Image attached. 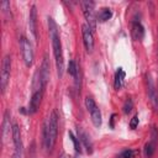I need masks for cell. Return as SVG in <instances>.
Segmentation results:
<instances>
[{
  "mask_svg": "<svg viewBox=\"0 0 158 158\" xmlns=\"http://www.w3.org/2000/svg\"><path fill=\"white\" fill-rule=\"evenodd\" d=\"M37 10H36V6L32 5L31 6V10H30V17H28V27H30V31L32 32L33 37L37 40Z\"/></svg>",
  "mask_w": 158,
  "mask_h": 158,
  "instance_id": "obj_13",
  "label": "cell"
},
{
  "mask_svg": "<svg viewBox=\"0 0 158 158\" xmlns=\"http://www.w3.org/2000/svg\"><path fill=\"white\" fill-rule=\"evenodd\" d=\"M68 135H69L70 139H72V141H73V143H74V149H75V152H77V153H81V144H80L79 138H78V137H75V136L73 135V132H69Z\"/></svg>",
  "mask_w": 158,
  "mask_h": 158,
  "instance_id": "obj_18",
  "label": "cell"
},
{
  "mask_svg": "<svg viewBox=\"0 0 158 158\" xmlns=\"http://www.w3.org/2000/svg\"><path fill=\"white\" fill-rule=\"evenodd\" d=\"M48 32H49V37H51V41H52V48H53L54 58H56L57 73H58V77L62 78V77H63V72H64L62 42H60V37H59L58 26H57L56 21H54L52 17H48Z\"/></svg>",
  "mask_w": 158,
  "mask_h": 158,
  "instance_id": "obj_1",
  "label": "cell"
},
{
  "mask_svg": "<svg viewBox=\"0 0 158 158\" xmlns=\"http://www.w3.org/2000/svg\"><path fill=\"white\" fill-rule=\"evenodd\" d=\"M40 77H41V81H42V85L43 88L46 86L48 79H49V59H48V56L44 54L43 57V60H42V64H41V68H40Z\"/></svg>",
  "mask_w": 158,
  "mask_h": 158,
  "instance_id": "obj_11",
  "label": "cell"
},
{
  "mask_svg": "<svg viewBox=\"0 0 158 158\" xmlns=\"http://www.w3.org/2000/svg\"><path fill=\"white\" fill-rule=\"evenodd\" d=\"M42 96H43V89H38V90L33 91L31 100H30V104H28V107H27V114H36L37 112V110L40 109L41 101H42Z\"/></svg>",
  "mask_w": 158,
  "mask_h": 158,
  "instance_id": "obj_8",
  "label": "cell"
},
{
  "mask_svg": "<svg viewBox=\"0 0 158 158\" xmlns=\"http://www.w3.org/2000/svg\"><path fill=\"white\" fill-rule=\"evenodd\" d=\"M137 125H138V116L136 115V116H133V117L131 118L130 127H131V128H136V127H137Z\"/></svg>",
  "mask_w": 158,
  "mask_h": 158,
  "instance_id": "obj_21",
  "label": "cell"
},
{
  "mask_svg": "<svg viewBox=\"0 0 158 158\" xmlns=\"http://www.w3.org/2000/svg\"><path fill=\"white\" fill-rule=\"evenodd\" d=\"M132 154H133V152L131 149H125L123 152H121L118 154V158H132Z\"/></svg>",
  "mask_w": 158,
  "mask_h": 158,
  "instance_id": "obj_20",
  "label": "cell"
},
{
  "mask_svg": "<svg viewBox=\"0 0 158 158\" xmlns=\"http://www.w3.org/2000/svg\"><path fill=\"white\" fill-rule=\"evenodd\" d=\"M11 135H12V142H14V146H15V151L22 154V148H23V146H22L21 131H20V127H19L17 123H14V125H12Z\"/></svg>",
  "mask_w": 158,
  "mask_h": 158,
  "instance_id": "obj_10",
  "label": "cell"
},
{
  "mask_svg": "<svg viewBox=\"0 0 158 158\" xmlns=\"http://www.w3.org/2000/svg\"><path fill=\"white\" fill-rule=\"evenodd\" d=\"M157 35H158V28H157Z\"/></svg>",
  "mask_w": 158,
  "mask_h": 158,
  "instance_id": "obj_25",
  "label": "cell"
},
{
  "mask_svg": "<svg viewBox=\"0 0 158 158\" xmlns=\"http://www.w3.org/2000/svg\"><path fill=\"white\" fill-rule=\"evenodd\" d=\"M157 93H158V89H157Z\"/></svg>",
  "mask_w": 158,
  "mask_h": 158,
  "instance_id": "obj_26",
  "label": "cell"
},
{
  "mask_svg": "<svg viewBox=\"0 0 158 158\" xmlns=\"http://www.w3.org/2000/svg\"><path fill=\"white\" fill-rule=\"evenodd\" d=\"M10 72H11V57L5 56L1 64V93L5 94L9 79H10Z\"/></svg>",
  "mask_w": 158,
  "mask_h": 158,
  "instance_id": "obj_5",
  "label": "cell"
},
{
  "mask_svg": "<svg viewBox=\"0 0 158 158\" xmlns=\"http://www.w3.org/2000/svg\"><path fill=\"white\" fill-rule=\"evenodd\" d=\"M77 132H78V138H79L80 143H83V146L86 148L88 153H91L93 152V142H91L89 135L81 127H77Z\"/></svg>",
  "mask_w": 158,
  "mask_h": 158,
  "instance_id": "obj_12",
  "label": "cell"
},
{
  "mask_svg": "<svg viewBox=\"0 0 158 158\" xmlns=\"http://www.w3.org/2000/svg\"><path fill=\"white\" fill-rule=\"evenodd\" d=\"M122 109H123V112H125V114H130V112L132 111V109H133V101H132L131 99H127V100L125 101Z\"/></svg>",
  "mask_w": 158,
  "mask_h": 158,
  "instance_id": "obj_19",
  "label": "cell"
},
{
  "mask_svg": "<svg viewBox=\"0 0 158 158\" xmlns=\"http://www.w3.org/2000/svg\"><path fill=\"white\" fill-rule=\"evenodd\" d=\"M81 9H83V14L85 16L86 20V25L91 28V31H94L96 28V16L94 14V2L90 0H85L80 2Z\"/></svg>",
  "mask_w": 158,
  "mask_h": 158,
  "instance_id": "obj_3",
  "label": "cell"
},
{
  "mask_svg": "<svg viewBox=\"0 0 158 158\" xmlns=\"http://www.w3.org/2000/svg\"><path fill=\"white\" fill-rule=\"evenodd\" d=\"M60 158H67V156H65V154H62V156H60Z\"/></svg>",
  "mask_w": 158,
  "mask_h": 158,
  "instance_id": "obj_24",
  "label": "cell"
},
{
  "mask_svg": "<svg viewBox=\"0 0 158 158\" xmlns=\"http://www.w3.org/2000/svg\"><path fill=\"white\" fill-rule=\"evenodd\" d=\"M131 32H132L133 40H136V41H141L143 38V36H144V28L141 25V22H137V21H133V23H132V31Z\"/></svg>",
  "mask_w": 158,
  "mask_h": 158,
  "instance_id": "obj_14",
  "label": "cell"
},
{
  "mask_svg": "<svg viewBox=\"0 0 158 158\" xmlns=\"http://www.w3.org/2000/svg\"><path fill=\"white\" fill-rule=\"evenodd\" d=\"M12 158H22V154L15 151V152H14V154H12Z\"/></svg>",
  "mask_w": 158,
  "mask_h": 158,
  "instance_id": "obj_23",
  "label": "cell"
},
{
  "mask_svg": "<svg viewBox=\"0 0 158 158\" xmlns=\"http://www.w3.org/2000/svg\"><path fill=\"white\" fill-rule=\"evenodd\" d=\"M58 135V116L56 111H52L43 126V142L46 151L51 152L56 144Z\"/></svg>",
  "mask_w": 158,
  "mask_h": 158,
  "instance_id": "obj_2",
  "label": "cell"
},
{
  "mask_svg": "<svg viewBox=\"0 0 158 158\" xmlns=\"http://www.w3.org/2000/svg\"><path fill=\"white\" fill-rule=\"evenodd\" d=\"M123 80H125V70L122 68H118L115 73V81H114V86L116 90H120L122 88Z\"/></svg>",
  "mask_w": 158,
  "mask_h": 158,
  "instance_id": "obj_15",
  "label": "cell"
},
{
  "mask_svg": "<svg viewBox=\"0 0 158 158\" xmlns=\"http://www.w3.org/2000/svg\"><path fill=\"white\" fill-rule=\"evenodd\" d=\"M115 118H116V115L114 114V115L111 116V120H110V127H111V128H114V127H115V125H114V122H115Z\"/></svg>",
  "mask_w": 158,
  "mask_h": 158,
  "instance_id": "obj_22",
  "label": "cell"
},
{
  "mask_svg": "<svg viewBox=\"0 0 158 158\" xmlns=\"http://www.w3.org/2000/svg\"><path fill=\"white\" fill-rule=\"evenodd\" d=\"M20 46H21L22 58H23V62H25L26 67H31L32 62H33V49H32V46H31L30 41L26 37H22L20 40Z\"/></svg>",
  "mask_w": 158,
  "mask_h": 158,
  "instance_id": "obj_6",
  "label": "cell"
},
{
  "mask_svg": "<svg viewBox=\"0 0 158 158\" xmlns=\"http://www.w3.org/2000/svg\"><path fill=\"white\" fill-rule=\"evenodd\" d=\"M81 32H83V42L85 46V49L88 52H91L94 48V37H93V31L88 25H83L81 27Z\"/></svg>",
  "mask_w": 158,
  "mask_h": 158,
  "instance_id": "obj_9",
  "label": "cell"
},
{
  "mask_svg": "<svg viewBox=\"0 0 158 158\" xmlns=\"http://www.w3.org/2000/svg\"><path fill=\"white\" fill-rule=\"evenodd\" d=\"M112 16V11L110 7H101L99 11H98V15H96V20L100 21V22H105L107 21L109 19H111Z\"/></svg>",
  "mask_w": 158,
  "mask_h": 158,
  "instance_id": "obj_16",
  "label": "cell"
},
{
  "mask_svg": "<svg viewBox=\"0 0 158 158\" xmlns=\"http://www.w3.org/2000/svg\"><path fill=\"white\" fill-rule=\"evenodd\" d=\"M157 143H158V130H157V127H153L152 133H151V141L144 144V151L143 152H144L146 158H152V156L154 154Z\"/></svg>",
  "mask_w": 158,
  "mask_h": 158,
  "instance_id": "obj_7",
  "label": "cell"
},
{
  "mask_svg": "<svg viewBox=\"0 0 158 158\" xmlns=\"http://www.w3.org/2000/svg\"><path fill=\"white\" fill-rule=\"evenodd\" d=\"M10 128H12V126H10V114L9 111H6L4 116V121H2V137L4 138L6 137V133L7 131H10Z\"/></svg>",
  "mask_w": 158,
  "mask_h": 158,
  "instance_id": "obj_17",
  "label": "cell"
},
{
  "mask_svg": "<svg viewBox=\"0 0 158 158\" xmlns=\"http://www.w3.org/2000/svg\"><path fill=\"white\" fill-rule=\"evenodd\" d=\"M85 106L90 114V117H91V121L94 123L95 127H100L101 126V112H100V109L98 107L96 102L94 101L93 98L90 96H86L85 98Z\"/></svg>",
  "mask_w": 158,
  "mask_h": 158,
  "instance_id": "obj_4",
  "label": "cell"
}]
</instances>
